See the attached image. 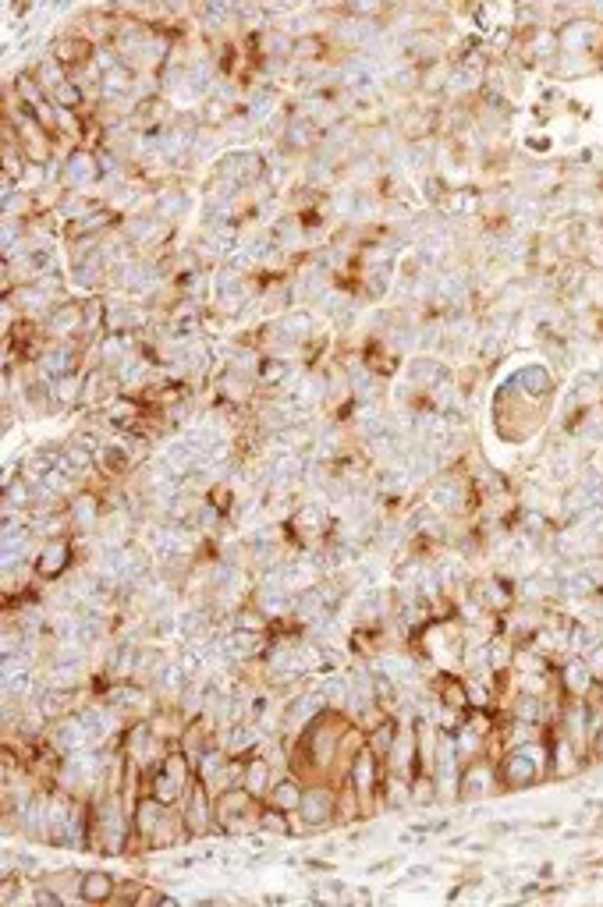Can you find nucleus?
<instances>
[{
    "label": "nucleus",
    "instance_id": "f257e3e1",
    "mask_svg": "<svg viewBox=\"0 0 603 907\" xmlns=\"http://www.w3.org/2000/svg\"><path fill=\"white\" fill-rule=\"evenodd\" d=\"M132 847V815H128L125 794L110 791L93 801V851L103 858H118Z\"/></svg>",
    "mask_w": 603,
    "mask_h": 907
},
{
    "label": "nucleus",
    "instance_id": "f03ea898",
    "mask_svg": "<svg viewBox=\"0 0 603 907\" xmlns=\"http://www.w3.org/2000/svg\"><path fill=\"white\" fill-rule=\"evenodd\" d=\"M497 776H501L504 791H529L536 783L550 780L547 734L536 737V741H525V745H518V748H508V752L497 759Z\"/></svg>",
    "mask_w": 603,
    "mask_h": 907
},
{
    "label": "nucleus",
    "instance_id": "7ed1b4c3",
    "mask_svg": "<svg viewBox=\"0 0 603 907\" xmlns=\"http://www.w3.org/2000/svg\"><path fill=\"white\" fill-rule=\"evenodd\" d=\"M192 780H196L192 759H188L181 748H171L157 766H149L146 773H142V794H153V798H160L164 805H181V798L188 794Z\"/></svg>",
    "mask_w": 603,
    "mask_h": 907
},
{
    "label": "nucleus",
    "instance_id": "20e7f679",
    "mask_svg": "<svg viewBox=\"0 0 603 907\" xmlns=\"http://www.w3.org/2000/svg\"><path fill=\"white\" fill-rule=\"evenodd\" d=\"M423 504H430L433 511H440L444 518H462L472 514L479 504L476 482L472 475H462V468H451V472H440L430 486L423 489Z\"/></svg>",
    "mask_w": 603,
    "mask_h": 907
},
{
    "label": "nucleus",
    "instance_id": "39448f33",
    "mask_svg": "<svg viewBox=\"0 0 603 907\" xmlns=\"http://www.w3.org/2000/svg\"><path fill=\"white\" fill-rule=\"evenodd\" d=\"M298 822L291 837H313L334 826L337 815V783L334 780H313L302 791V805H298Z\"/></svg>",
    "mask_w": 603,
    "mask_h": 907
},
{
    "label": "nucleus",
    "instance_id": "423d86ee",
    "mask_svg": "<svg viewBox=\"0 0 603 907\" xmlns=\"http://www.w3.org/2000/svg\"><path fill=\"white\" fill-rule=\"evenodd\" d=\"M263 171H267V156L263 149H252V146H235V149H224L213 163V174L217 178H228L231 185H238L242 192L256 188L263 181Z\"/></svg>",
    "mask_w": 603,
    "mask_h": 907
},
{
    "label": "nucleus",
    "instance_id": "0eeeda50",
    "mask_svg": "<svg viewBox=\"0 0 603 907\" xmlns=\"http://www.w3.org/2000/svg\"><path fill=\"white\" fill-rule=\"evenodd\" d=\"M181 815H185L188 830H192V840H203V837H224V830L217 826V794L206 787L203 780H192L188 794L181 798Z\"/></svg>",
    "mask_w": 603,
    "mask_h": 907
},
{
    "label": "nucleus",
    "instance_id": "6e6552de",
    "mask_svg": "<svg viewBox=\"0 0 603 907\" xmlns=\"http://www.w3.org/2000/svg\"><path fill=\"white\" fill-rule=\"evenodd\" d=\"M259 812H263V801L252 798L245 787H231V791L217 794V826L224 833L242 837L245 830H259Z\"/></svg>",
    "mask_w": 603,
    "mask_h": 907
},
{
    "label": "nucleus",
    "instance_id": "1a4fd4ad",
    "mask_svg": "<svg viewBox=\"0 0 603 907\" xmlns=\"http://www.w3.org/2000/svg\"><path fill=\"white\" fill-rule=\"evenodd\" d=\"M103 171L100 160H96V149L86 146H71L61 160V188L64 192H93L100 188Z\"/></svg>",
    "mask_w": 603,
    "mask_h": 907
},
{
    "label": "nucleus",
    "instance_id": "9d476101",
    "mask_svg": "<svg viewBox=\"0 0 603 907\" xmlns=\"http://www.w3.org/2000/svg\"><path fill=\"white\" fill-rule=\"evenodd\" d=\"M469 596L476 599V603L483 606L486 613H494V617H504V613H508L511 606L518 603V599H515V582H508L501 571H490V574H479V578H472Z\"/></svg>",
    "mask_w": 603,
    "mask_h": 907
},
{
    "label": "nucleus",
    "instance_id": "9b49d317",
    "mask_svg": "<svg viewBox=\"0 0 603 907\" xmlns=\"http://www.w3.org/2000/svg\"><path fill=\"white\" fill-rule=\"evenodd\" d=\"M75 567V539H43L36 550V582L50 585L61 582L64 574Z\"/></svg>",
    "mask_w": 603,
    "mask_h": 907
},
{
    "label": "nucleus",
    "instance_id": "f8f14e48",
    "mask_svg": "<svg viewBox=\"0 0 603 907\" xmlns=\"http://www.w3.org/2000/svg\"><path fill=\"white\" fill-rule=\"evenodd\" d=\"M494 791H504L501 776H497V759L483 755V759L469 762V766L462 769V780H458V801L494 798Z\"/></svg>",
    "mask_w": 603,
    "mask_h": 907
},
{
    "label": "nucleus",
    "instance_id": "ddd939ff",
    "mask_svg": "<svg viewBox=\"0 0 603 907\" xmlns=\"http://www.w3.org/2000/svg\"><path fill=\"white\" fill-rule=\"evenodd\" d=\"M40 330H43V337H50V341L82 337L86 334V309H82V302H75V298H64V302H57L54 312L43 319Z\"/></svg>",
    "mask_w": 603,
    "mask_h": 907
},
{
    "label": "nucleus",
    "instance_id": "4468645a",
    "mask_svg": "<svg viewBox=\"0 0 603 907\" xmlns=\"http://www.w3.org/2000/svg\"><path fill=\"white\" fill-rule=\"evenodd\" d=\"M451 369H447V362L440 355H412L405 365V383L408 387H416L419 397H430L433 390L440 387V383L451 380Z\"/></svg>",
    "mask_w": 603,
    "mask_h": 907
},
{
    "label": "nucleus",
    "instance_id": "2eb2a0df",
    "mask_svg": "<svg viewBox=\"0 0 603 907\" xmlns=\"http://www.w3.org/2000/svg\"><path fill=\"white\" fill-rule=\"evenodd\" d=\"M174 805H164L160 798H153V794H142V798H135L132 805V844H142L149 851L153 847V837H157L160 822H164V815L171 812Z\"/></svg>",
    "mask_w": 603,
    "mask_h": 907
},
{
    "label": "nucleus",
    "instance_id": "dca6fc26",
    "mask_svg": "<svg viewBox=\"0 0 603 907\" xmlns=\"http://www.w3.org/2000/svg\"><path fill=\"white\" fill-rule=\"evenodd\" d=\"M259 394V380L256 373L249 369H235V365H220L217 373V397L224 404H235V408H245V404H256Z\"/></svg>",
    "mask_w": 603,
    "mask_h": 907
},
{
    "label": "nucleus",
    "instance_id": "f3484780",
    "mask_svg": "<svg viewBox=\"0 0 603 907\" xmlns=\"http://www.w3.org/2000/svg\"><path fill=\"white\" fill-rule=\"evenodd\" d=\"M50 748H54L57 759H64V755H75L82 752V748H93V741H89V730L86 723H82L79 713L64 716V720L50 723L47 727V737H43Z\"/></svg>",
    "mask_w": 603,
    "mask_h": 907
},
{
    "label": "nucleus",
    "instance_id": "a211bd4d",
    "mask_svg": "<svg viewBox=\"0 0 603 907\" xmlns=\"http://www.w3.org/2000/svg\"><path fill=\"white\" fill-rule=\"evenodd\" d=\"M157 188V195H153V213H157L164 224H171V227H178V220H185L188 217V210H192V188L188 185H181L178 178H171V181H164V185H153Z\"/></svg>",
    "mask_w": 603,
    "mask_h": 907
},
{
    "label": "nucleus",
    "instance_id": "6ab92c4d",
    "mask_svg": "<svg viewBox=\"0 0 603 907\" xmlns=\"http://www.w3.org/2000/svg\"><path fill=\"white\" fill-rule=\"evenodd\" d=\"M217 741L224 745V752H228L231 759H249V755H256L259 748L267 745V730L252 720H242V723H231V727L217 730Z\"/></svg>",
    "mask_w": 603,
    "mask_h": 907
},
{
    "label": "nucleus",
    "instance_id": "aec40b11",
    "mask_svg": "<svg viewBox=\"0 0 603 907\" xmlns=\"http://www.w3.org/2000/svg\"><path fill=\"white\" fill-rule=\"evenodd\" d=\"M68 514H71V525L79 535H93L100 528L103 514H107V504H103V493L100 489H89L82 486L75 497L68 500Z\"/></svg>",
    "mask_w": 603,
    "mask_h": 907
},
{
    "label": "nucleus",
    "instance_id": "412c9836",
    "mask_svg": "<svg viewBox=\"0 0 603 907\" xmlns=\"http://www.w3.org/2000/svg\"><path fill=\"white\" fill-rule=\"evenodd\" d=\"M93 54H96V43H93V39L82 36V32H75V29L57 32L54 43H50V57H54V61H61L64 68H68V75H71V71H79L82 64L93 61Z\"/></svg>",
    "mask_w": 603,
    "mask_h": 907
},
{
    "label": "nucleus",
    "instance_id": "4be33fe9",
    "mask_svg": "<svg viewBox=\"0 0 603 907\" xmlns=\"http://www.w3.org/2000/svg\"><path fill=\"white\" fill-rule=\"evenodd\" d=\"M596 404H603V369H582L568 387L564 415H579V411H589Z\"/></svg>",
    "mask_w": 603,
    "mask_h": 907
},
{
    "label": "nucleus",
    "instance_id": "5701e85b",
    "mask_svg": "<svg viewBox=\"0 0 603 907\" xmlns=\"http://www.w3.org/2000/svg\"><path fill=\"white\" fill-rule=\"evenodd\" d=\"M320 139H323L320 128H316L309 117H302V114H295V110H291L288 125H284L281 142H277V146L288 149L291 156H313L316 146H320Z\"/></svg>",
    "mask_w": 603,
    "mask_h": 907
},
{
    "label": "nucleus",
    "instance_id": "b1692460",
    "mask_svg": "<svg viewBox=\"0 0 603 907\" xmlns=\"http://www.w3.org/2000/svg\"><path fill=\"white\" fill-rule=\"evenodd\" d=\"M82 698H86V688H43L40 698H36V706H40V713L47 716L50 723H57V720H64V716L79 713Z\"/></svg>",
    "mask_w": 603,
    "mask_h": 907
},
{
    "label": "nucleus",
    "instance_id": "393cba45",
    "mask_svg": "<svg viewBox=\"0 0 603 907\" xmlns=\"http://www.w3.org/2000/svg\"><path fill=\"white\" fill-rule=\"evenodd\" d=\"M277 326H281L298 348H309L316 341V334H320V319H316V309H309V305H295L284 316H277Z\"/></svg>",
    "mask_w": 603,
    "mask_h": 907
},
{
    "label": "nucleus",
    "instance_id": "a878e982",
    "mask_svg": "<svg viewBox=\"0 0 603 907\" xmlns=\"http://www.w3.org/2000/svg\"><path fill=\"white\" fill-rule=\"evenodd\" d=\"M557 684H561V691L568 698H586L589 691L596 688V674L589 670L586 659L572 656V659H564L561 667H557Z\"/></svg>",
    "mask_w": 603,
    "mask_h": 907
},
{
    "label": "nucleus",
    "instance_id": "bb28decb",
    "mask_svg": "<svg viewBox=\"0 0 603 907\" xmlns=\"http://www.w3.org/2000/svg\"><path fill=\"white\" fill-rule=\"evenodd\" d=\"M274 783H277L274 780V762H270L267 755L256 752V755H249V759H245L242 787L252 794V798L267 801V794H270V787H274Z\"/></svg>",
    "mask_w": 603,
    "mask_h": 907
},
{
    "label": "nucleus",
    "instance_id": "cd10ccee",
    "mask_svg": "<svg viewBox=\"0 0 603 907\" xmlns=\"http://www.w3.org/2000/svg\"><path fill=\"white\" fill-rule=\"evenodd\" d=\"M483 210V195L476 188H447V195L440 199L437 213L447 220H458V217H472V213Z\"/></svg>",
    "mask_w": 603,
    "mask_h": 907
},
{
    "label": "nucleus",
    "instance_id": "c85d7f7f",
    "mask_svg": "<svg viewBox=\"0 0 603 907\" xmlns=\"http://www.w3.org/2000/svg\"><path fill=\"white\" fill-rule=\"evenodd\" d=\"M82 387H86V369L79 373H68L61 380H54V411H75L82 408Z\"/></svg>",
    "mask_w": 603,
    "mask_h": 907
},
{
    "label": "nucleus",
    "instance_id": "c756f323",
    "mask_svg": "<svg viewBox=\"0 0 603 907\" xmlns=\"http://www.w3.org/2000/svg\"><path fill=\"white\" fill-rule=\"evenodd\" d=\"M302 791H306V783H302V776H298V773H288V776H281V780H277L274 787H270L267 805L284 808V812H298V805H302Z\"/></svg>",
    "mask_w": 603,
    "mask_h": 907
},
{
    "label": "nucleus",
    "instance_id": "7c9ffc66",
    "mask_svg": "<svg viewBox=\"0 0 603 907\" xmlns=\"http://www.w3.org/2000/svg\"><path fill=\"white\" fill-rule=\"evenodd\" d=\"M398 730H401V716H391V713L376 723V727L366 730V745L373 748V755L380 762H387V755H391L394 741H398Z\"/></svg>",
    "mask_w": 603,
    "mask_h": 907
},
{
    "label": "nucleus",
    "instance_id": "2f4dec72",
    "mask_svg": "<svg viewBox=\"0 0 603 907\" xmlns=\"http://www.w3.org/2000/svg\"><path fill=\"white\" fill-rule=\"evenodd\" d=\"M114 897H118V879L107 876V872H82L79 900H86V904H107Z\"/></svg>",
    "mask_w": 603,
    "mask_h": 907
},
{
    "label": "nucleus",
    "instance_id": "473e14b6",
    "mask_svg": "<svg viewBox=\"0 0 603 907\" xmlns=\"http://www.w3.org/2000/svg\"><path fill=\"white\" fill-rule=\"evenodd\" d=\"M330 36H295V50H291V61L295 64H323L330 61Z\"/></svg>",
    "mask_w": 603,
    "mask_h": 907
},
{
    "label": "nucleus",
    "instance_id": "72a5a7b5",
    "mask_svg": "<svg viewBox=\"0 0 603 907\" xmlns=\"http://www.w3.org/2000/svg\"><path fill=\"white\" fill-rule=\"evenodd\" d=\"M408 787H412V808H433L440 801L437 776H433L430 769H419V773L408 780Z\"/></svg>",
    "mask_w": 603,
    "mask_h": 907
},
{
    "label": "nucleus",
    "instance_id": "f704fd0d",
    "mask_svg": "<svg viewBox=\"0 0 603 907\" xmlns=\"http://www.w3.org/2000/svg\"><path fill=\"white\" fill-rule=\"evenodd\" d=\"M270 624H274V621H270L267 613L259 610V606L249 599V603H242L235 613H231V617H228V624H224V628H245V631H263V635H267V631H270Z\"/></svg>",
    "mask_w": 603,
    "mask_h": 907
},
{
    "label": "nucleus",
    "instance_id": "c9c22d12",
    "mask_svg": "<svg viewBox=\"0 0 603 907\" xmlns=\"http://www.w3.org/2000/svg\"><path fill=\"white\" fill-rule=\"evenodd\" d=\"M259 830L270 833V837H291L295 833V822H291V812L284 808H274L263 801V812H259Z\"/></svg>",
    "mask_w": 603,
    "mask_h": 907
},
{
    "label": "nucleus",
    "instance_id": "e433bc0d",
    "mask_svg": "<svg viewBox=\"0 0 603 907\" xmlns=\"http://www.w3.org/2000/svg\"><path fill=\"white\" fill-rule=\"evenodd\" d=\"M32 78H36V82L43 86V93L50 96L57 86H64V82H68V68H64L61 61H54V57H43V61L32 68Z\"/></svg>",
    "mask_w": 603,
    "mask_h": 907
},
{
    "label": "nucleus",
    "instance_id": "4c0bfd02",
    "mask_svg": "<svg viewBox=\"0 0 603 907\" xmlns=\"http://www.w3.org/2000/svg\"><path fill=\"white\" fill-rule=\"evenodd\" d=\"M50 103H54L57 110H82L89 103V96H86V89L79 86V82H71V75H68V82L64 86H57L54 93H50Z\"/></svg>",
    "mask_w": 603,
    "mask_h": 907
},
{
    "label": "nucleus",
    "instance_id": "58836bf2",
    "mask_svg": "<svg viewBox=\"0 0 603 907\" xmlns=\"http://www.w3.org/2000/svg\"><path fill=\"white\" fill-rule=\"evenodd\" d=\"M522 830H529V822H525V819H497V822H490V826H486V837H490V840L515 837V833H522Z\"/></svg>",
    "mask_w": 603,
    "mask_h": 907
},
{
    "label": "nucleus",
    "instance_id": "ea45409f",
    "mask_svg": "<svg viewBox=\"0 0 603 907\" xmlns=\"http://www.w3.org/2000/svg\"><path fill=\"white\" fill-rule=\"evenodd\" d=\"M582 659H586V663H589V670H593V674H596V681H603V638H600V642H596L593 649H589Z\"/></svg>",
    "mask_w": 603,
    "mask_h": 907
},
{
    "label": "nucleus",
    "instance_id": "a19ab883",
    "mask_svg": "<svg viewBox=\"0 0 603 907\" xmlns=\"http://www.w3.org/2000/svg\"><path fill=\"white\" fill-rule=\"evenodd\" d=\"M401 879H437V865H408L405 872H401Z\"/></svg>",
    "mask_w": 603,
    "mask_h": 907
},
{
    "label": "nucleus",
    "instance_id": "79ce46f5",
    "mask_svg": "<svg viewBox=\"0 0 603 907\" xmlns=\"http://www.w3.org/2000/svg\"><path fill=\"white\" fill-rule=\"evenodd\" d=\"M401 861H405L401 854H394V858H384V861H373V865L366 869V876H384V872H394Z\"/></svg>",
    "mask_w": 603,
    "mask_h": 907
},
{
    "label": "nucleus",
    "instance_id": "37998d69",
    "mask_svg": "<svg viewBox=\"0 0 603 907\" xmlns=\"http://www.w3.org/2000/svg\"><path fill=\"white\" fill-rule=\"evenodd\" d=\"M589 762H603V727L593 734V741H589Z\"/></svg>",
    "mask_w": 603,
    "mask_h": 907
},
{
    "label": "nucleus",
    "instance_id": "c03bdc74",
    "mask_svg": "<svg viewBox=\"0 0 603 907\" xmlns=\"http://www.w3.org/2000/svg\"><path fill=\"white\" fill-rule=\"evenodd\" d=\"M529 830H540V833H554V830H561V819H557V815H550V819H540V822H529Z\"/></svg>",
    "mask_w": 603,
    "mask_h": 907
},
{
    "label": "nucleus",
    "instance_id": "a18cd8bd",
    "mask_svg": "<svg viewBox=\"0 0 603 907\" xmlns=\"http://www.w3.org/2000/svg\"><path fill=\"white\" fill-rule=\"evenodd\" d=\"M291 897H284V893H263V904H288Z\"/></svg>",
    "mask_w": 603,
    "mask_h": 907
},
{
    "label": "nucleus",
    "instance_id": "49530a36",
    "mask_svg": "<svg viewBox=\"0 0 603 907\" xmlns=\"http://www.w3.org/2000/svg\"><path fill=\"white\" fill-rule=\"evenodd\" d=\"M465 851H469V854H486V851H490V844H486V840H476V844H465Z\"/></svg>",
    "mask_w": 603,
    "mask_h": 907
},
{
    "label": "nucleus",
    "instance_id": "de8ad7c7",
    "mask_svg": "<svg viewBox=\"0 0 603 907\" xmlns=\"http://www.w3.org/2000/svg\"><path fill=\"white\" fill-rule=\"evenodd\" d=\"M596 688H600V698H603V681H596Z\"/></svg>",
    "mask_w": 603,
    "mask_h": 907
},
{
    "label": "nucleus",
    "instance_id": "09e8293b",
    "mask_svg": "<svg viewBox=\"0 0 603 907\" xmlns=\"http://www.w3.org/2000/svg\"><path fill=\"white\" fill-rule=\"evenodd\" d=\"M600 245H603V231H600Z\"/></svg>",
    "mask_w": 603,
    "mask_h": 907
}]
</instances>
